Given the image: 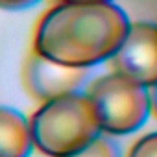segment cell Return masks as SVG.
I'll return each mask as SVG.
<instances>
[{
	"label": "cell",
	"mask_w": 157,
	"mask_h": 157,
	"mask_svg": "<svg viewBox=\"0 0 157 157\" xmlns=\"http://www.w3.org/2000/svg\"><path fill=\"white\" fill-rule=\"evenodd\" d=\"M129 26L113 2H59L39 21L33 50L65 67L93 68L117 54Z\"/></svg>",
	"instance_id": "1"
},
{
	"label": "cell",
	"mask_w": 157,
	"mask_h": 157,
	"mask_svg": "<svg viewBox=\"0 0 157 157\" xmlns=\"http://www.w3.org/2000/svg\"><path fill=\"white\" fill-rule=\"evenodd\" d=\"M30 128L33 146L46 157H72L102 135L94 105L80 91L43 102Z\"/></svg>",
	"instance_id": "2"
},
{
	"label": "cell",
	"mask_w": 157,
	"mask_h": 157,
	"mask_svg": "<svg viewBox=\"0 0 157 157\" xmlns=\"http://www.w3.org/2000/svg\"><path fill=\"white\" fill-rule=\"evenodd\" d=\"M85 94L91 98L105 135H129L150 117L148 87L115 70L91 80Z\"/></svg>",
	"instance_id": "3"
},
{
	"label": "cell",
	"mask_w": 157,
	"mask_h": 157,
	"mask_svg": "<svg viewBox=\"0 0 157 157\" xmlns=\"http://www.w3.org/2000/svg\"><path fill=\"white\" fill-rule=\"evenodd\" d=\"M109 67L146 87H153L157 83V24L131 22L122 46L109 59Z\"/></svg>",
	"instance_id": "4"
},
{
	"label": "cell",
	"mask_w": 157,
	"mask_h": 157,
	"mask_svg": "<svg viewBox=\"0 0 157 157\" xmlns=\"http://www.w3.org/2000/svg\"><path fill=\"white\" fill-rule=\"evenodd\" d=\"M89 70L91 68H74L59 65L33 50L24 63L22 78L28 93L33 98L46 102L63 94L78 93V89L87 82Z\"/></svg>",
	"instance_id": "5"
},
{
	"label": "cell",
	"mask_w": 157,
	"mask_h": 157,
	"mask_svg": "<svg viewBox=\"0 0 157 157\" xmlns=\"http://www.w3.org/2000/svg\"><path fill=\"white\" fill-rule=\"evenodd\" d=\"M33 148L30 120L15 107L0 105V157H30Z\"/></svg>",
	"instance_id": "6"
},
{
	"label": "cell",
	"mask_w": 157,
	"mask_h": 157,
	"mask_svg": "<svg viewBox=\"0 0 157 157\" xmlns=\"http://www.w3.org/2000/svg\"><path fill=\"white\" fill-rule=\"evenodd\" d=\"M72 157H120V150L107 135H100L87 148H83L80 153Z\"/></svg>",
	"instance_id": "7"
},
{
	"label": "cell",
	"mask_w": 157,
	"mask_h": 157,
	"mask_svg": "<svg viewBox=\"0 0 157 157\" xmlns=\"http://www.w3.org/2000/svg\"><path fill=\"white\" fill-rule=\"evenodd\" d=\"M128 157H157V131L140 137L131 146Z\"/></svg>",
	"instance_id": "8"
},
{
	"label": "cell",
	"mask_w": 157,
	"mask_h": 157,
	"mask_svg": "<svg viewBox=\"0 0 157 157\" xmlns=\"http://www.w3.org/2000/svg\"><path fill=\"white\" fill-rule=\"evenodd\" d=\"M41 0H0V10L4 11H22L28 10L35 4H39Z\"/></svg>",
	"instance_id": "9"
},
{
	"label": "cell",
	"mask_w": 157,
	"mask_h": 157,
	"mask_svg": "<svg viewBox=\"0 0 157 157\" xmlns=\"http://www.w3.org/2000/svg\"><path fill=\"white\" fill-rule=\"evenodd\" d=\"M151 109H153V113L157 117V83L151 87Z\"/></svg>",
	"instance_id": "10"
},
{
	"label": "cell",
	"mask_w": 157,
	"mask_h": 157,
	"mask_svg": "<svg viewBox=\"0 0 157 157\" xmlns=\"http://www.w3.org/2000/svg\"><path fill=\"white\" fill-rule=\"evenodd\" d=\"M59 2H113V0H59Z\"/></svg>",
	"instance_id": "11"
}]
</instances>
